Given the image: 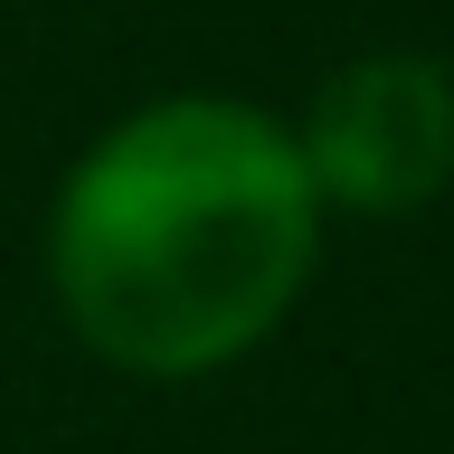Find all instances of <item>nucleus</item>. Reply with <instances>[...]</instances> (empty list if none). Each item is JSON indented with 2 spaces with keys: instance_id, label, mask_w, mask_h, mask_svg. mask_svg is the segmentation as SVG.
Wrapping results in <instances>:
<instances>
[{
  "instance_id": "f03ea898",
  "label": "nucleus",
  "mask_w": 454,
  "mask_h": 454,
  "mask_svg": "<svg viewBox=\"0 0 454 454\" xmlns=\"http://www.w3.org/2000/svg\"><path fill=\"white\" fill-rule=\"evenodd\" d=\"M312 190L350 218H417L454 190V76L445 57L369 48L312 85L294 123Z\"/></svg>"
},
{
  "instance_id": "f257e3e1",
  "label": "nucleus",
  "mask_w": 454,
  "mask_h": 454,
  "mask_svg": "<svg viewBox=\"0 0 454 454\" xmlns=\"http://www.w3.org/2000/svg\"><path fill=\"white\" fill-rule=\"evenodd\" d=\"M322 255L294 123L237 95H161L95 133L48 208L67 332L133 379H208L275 332Z\"/></svg>"
}]
</instances>
